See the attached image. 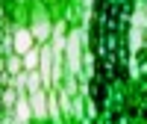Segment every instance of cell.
I'll return each mask as SVG.
<instances>
[{
  "mask_svg": "<svg viewBox=\"0 0 147 124\" xmlns=\"http://www.w3.org/2000/svg\"><path fill=\"white\" fill-rule=\"evenodd\" d=\"M12 44H15V53H27V50H32V33L30 30H18L15 33V39H12Z\"/></svg>",
  "mask_w": 147,
  "mask_h": 124,
  "instance_id": "obj_1",
  "label": "cell"
},
{
  "mask_svg": "<svg viewBox=\"0 0 147 124\" xmlns=\"http://www.w3.org/2000/svg\"><path fill=\"white\" fill-rule=\"evenodd\" d=\"M30 106H32V115L35 118H44L47 115V97L35 89V92H30Z\"/></svg>",
  "mask_w": 147,
  "mask_h": 124,
  "instance_id": "obj_2",
  "label": "cell"
},
{
  "mask_svg": "<svg viewBox=\"0 0 147 124\" xmlns=\"http://www.w3.org/2000/svg\"><path fill=\"white\" fill-rule=\"evenodd\" d=\"M68 59H71V68L77 71V68H80V35H77V33H74L71 42H68Z\"/></svg>",
  "mask_w": 147,
  "mask_h": 124,
  "instance_id": "obj_3",
  "label": "cell"
},
{
  "mask_svg": "<svg viewBox=\"0 0 147 124\" xmlns=\"http://www.w3.org/2000/svg\"><path fill=\"white\" fill-rule=\"evenodd\" d=\"M32 115V106H30V101H18V109H15V121L18 124H24V121H27Z\"/></svg>",
  "mask_w": 147,
  "mask_h": 124,
  "instance_id": "obj_4",
  "label": "cell"
},
{
  "mask_svg": "<svg viewBox=\"0 0 147 124\" xmlns=\"http://www.w3.org/2000/svg\"><path fill=\"white\" fill-rule=\"evenodd\" d=\"M50 59H53V53L47 50H41V80H50Z\"/></svg>",
  "mask_w": 147,
  "mask_h": 124,
  "instance_id": "obj_5",
  "label": "cell"
},
{
  "mask_svg": "<svg viewBox=\"0 0 147 124\" xmlns=\"http://www.w3.org/2000/svg\"><path fill=\"white\" fill-rule=\"evenodd\" d=\"M21 65H24V59H21V53H15V56H9V74H18L21 71Z\"/></svg>",
  "mask_w": 147,
  "mask_h": 124,
  "instance_id": "obj_6",
  "label": "cell"
},
{
  "mask_svg": "<svg viewBox=\"0 0 147 124\" xmlns=\"http://www.w3.org/2000/svg\"><path fill=\"white\" fill-rule=\"evenodd\" d=\"M32 35H38V39H47V35H50V24H47V21H41V24H35V30H32Z\"/></svg>",
  "mask_w": 147,
  "mask_h": 124,
  "instance_id": "obj_7",
  "label": "cell"
},
{
  "mask_svg": "<svg viewBox=\"0 0 147 124\" xmlns=\"http://www.w3.org/2000/svg\"><path fill=\"white\" fill-rule=\"evenodd\" d=\"M38 62H41V59H38V53H32V50H27V53H24V65H27L30 71L38 65Z\"/></svg>",
  "mask_w": 147,
  "mask_h": 124,
  "instance_id": "obj_8",
  "label": "cell"
}]
</instances>
